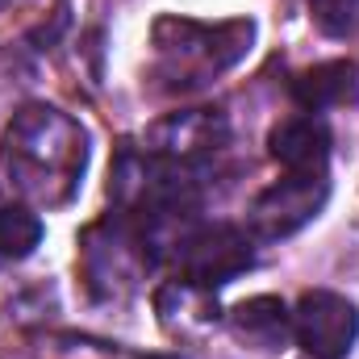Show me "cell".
<instances>
[{"mask_svg":"<svg viewBox=\"0 0 359 359\" xmlns=\"http://www.w3.org/2000/svg\"><path fill=\"white\" fill-rule=\"evenodd\" d=\"M313 25L326 38H351L359 29V0H313Z\"/></svg>","mask_w":359,"mask_h":359,"instance_id":"cell-13","label":"cell"},{"mask_svg":"<svg viewBox=\"0 0 359 359\" xmlns=\"http://www.w3.org/2000/svg\"><path fill=\"white\" fill-rule=\"evenodd\" d=\"M230 334L243 351L276 359L292 343V313L280 297H247L230 309Z\"/></svg>","mask_w":359,"mask_h":359,"instance_id":"cell-8","label":"cell"},{"mask_svg":"<svg viewBox=\"0 0 359 359\" xmlns=\"http://www.w3.org/2000/svg\"><path fill=\"white\" fill-rule=\"evenodd\" d=\"M80 264L92 292L100 297H121L138 284V276L151 264V243L138 226L121 217H104L84 230L80 238Z\"/></svg>","mask_w":359,"mask_h":359,"instance_id":"cell-3","label":"cell"},{"mask_svg":"<svg viewBox=\"0 0 359 359\" xmlns=\"http://www.w3.org/2000/svg\"><path fill=\"white\" fill-rule=\"evenodd\" d=\"M292 100L305 113H326V109H343L359 100V67L351 59H334V63H318L309 72H301L292 80Z\"/></svg>","mask_w":359,"mask_h":359,"instance_id":"cell-11","label":"cell"},{"mask_svg":"<svg viewBox=\"0 0 359 359\" xmlns=\"http://www.w3.org/2000/svg\"><path fill=\"white\" fill-rule=\"evenodd\" d=\"M88 168V134L63 109L25 104L0 138V196L25 209L67 205Z\"/></svg>","mask_w":359,"mask_h":359,"instance_id":"cell-1","label":"cell"},{"mask_svg":"<svg viewBox=\"0 0 359 359\" xmlns=\"http://www.w3.org/2000/svg\"><path fill=\"white\" fill-rule=\"evenodd\" d=\"M226 138H230V126L222 109H184V113H168L147 130V151L192 168L201 155L222 151Z\"/></svg>","mask_w":359,"mask_h":359,"instance_id":"cell-7","label":"cell"},{"mask_svg":"<svg viewBox=\"0 0 359 359\" xmlns=\"http://www.w3.org/2000/svg\"><path fill=\"white\" fill-rule=\"evenodd\" d=\"M4 4H8V0H0V8H4Z\"/></svg>","mask_w":359,"mask_h":359,"instance_id":"cell-14","label":"cell"},{"mask_svg":"<svg viewBox=\"0 0 359 359\" xmlns=\"http://www.w3.org/2000/svg\"><path fill=\"white\" fill-rule=\"evenodd\" d=\"M176 247H180L184 280H192L201 288H222V284H230L234 276H243L255 264L251 234H243L238 226H226V222L184 234Z\"/></svg>","mask_w":359,"mask_h":359,"instance_id":"cell-6","label":"cell"},{"mask_svg":"<svg viewBox=\"0 0 359 359\" xmlns=\"http://www.w3.org/2000/svg\"><path fill=\"white\" fill-rule=\"evenodd\" d=\"M42 243V222L25 205H0V268L21 264Z\"/></svg>","mask_w":359,"mask_h":359,"instance_id":"cell-12","label":"cell"},{"mask_svg":"<svg viewBox=\"0 0 359 359\" xmlns=\"http://www.w3.org/2000/svg\"><path fill=\"white\" fill-rule=\"evenodd\" d=\"M292 339L313 359H347L359 339V309L339 292L309 288L292 309Z\"/></svg>","mask_w":359,"mask_h":359,"instance_id":"cell-5","label":"cell"},{"mask_svg":"<svg viewBox=\"0 0 359 359\" xmlns=\"http://www.w3.org/2000/svg\"><path fill=\"white\" fill-rule=\"evenodd\" d=\"M155 67L168 80V88H201L213 76L230 72L255 42V21H180L163 17L155 21Z\"/></svg>","mask_w":359,"mask_h":359,"instance_id":"cell-2","label":"cell"},{"mask_svg":"<svg viewBox=\"0 0 359 359\" xmlns=\"http://www.w3.org/2000/svg\"><path fill=\"white\" fill-rule=\"evenodd\" d=\"M268 151L284 172H301V176L326 172V163H330V130L313 113L288 117L268 134Z\"/></svg>","mask_w":359,"mask_h":359,"instance_id":"cell-9","label":"cell"},{"mask_svg":"<svg viewBox=\"0 0 359 359\" xmlns=\"http://www.w3.org/2000/svg\"><path fill=\"white\" fill-rule=\"evenodd\" d=\"M155 309H159L163 330L176 334V339L205 334V330L217 322L213 288H201V284H192V280H172V284H163L159 297H155Z\"/></svg>","mask_w":359,"mask_h":359,"instance_id":"cell-10","label":"cell"},{"mask_svg":"<svg viewBox=\"0 0 359 359\" xmlns=\"http://www.w3.org/2000/svg\"><path fill=\"white\" fill-rule=\"evenodd\" d=\"M326 196H330L326 172H309V176L288 172L284 180H276L268 192L255 196V205L247 213V234L259 238V243L288 238L326 209Z\"/></svg>","mask_w":359,"mask_h":359,"instance_id":"cell-4","label":"cell"}]
</instances>
